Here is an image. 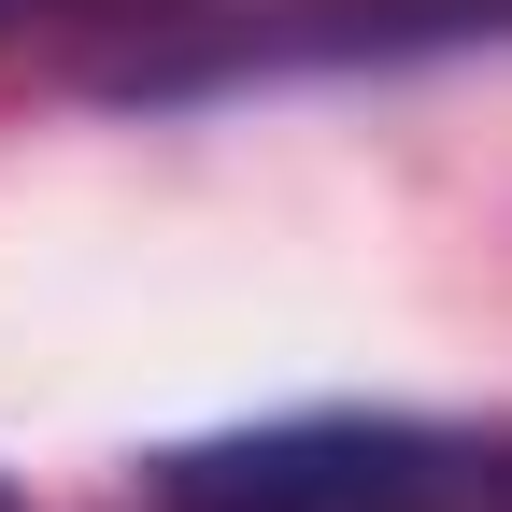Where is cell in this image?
I'll return each instance as SVG.
<instances>
[{
    "label": "cell",
    "instance_id": "cell-1",
    "mask_svg": "<svg viewBox=\"0 0 512 512\" xmlns=\"http://www.w3.org/2000/svg\"><path fill=\"white\" fill-rule=\"evenodd\" d=\"M157 512H512V441L427 413H271L185 441Z\"/></svg>",
    "mask_w": 512,
    "mask_h": 512
},
{
    "label": "cell",
    "instance_id": "cell-2",
    "mask_svg": "<svg viewBox=\"0 0 512 512\" xmlns=\"http://www.w3.org/2000/svg\"><path fill=\"white\" fill-rule=\"evenodd\" d=\"M57 15H114V0H0V43H15V29H57Z\"/></svg>",
    "mask_w": 512,
    "mask_h": 512
},
{
    "label": "cell",
    "instance_id": "cell-3",
    "mask_svg": "<svg viewBox=\"0 0 512 512\" xmlns=\"http://www.w3.org/2000/svg\"><path fill=\"white\" fill-rule=\"evenodd\" d=\"M0 512H15V484H0Z\"/></svg>",
    "mask_w": 512,
    "mask_h": 512
}]
</instances>
